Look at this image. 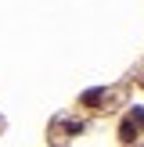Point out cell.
<instances>
[{"mask_svg": "<svg viewBox=\"0 0 144 147\" xmlns=\"http://www.w3.org/2000/svg\"><path fill=\"white\" fill-rule=\"evenodd\" d=\"M101 97H105V90H101V86H97V90H86V93H83V104H86V108H97Z\"/></svg>", "mask_w": 144, "mask_h": 147, "instance_id": "2", "label": "cell"}, {"mask_svg": "<svg viewBox=\"0 0 144 147\" xmlns=\"http://www.w3.org/2000/svg\"><path fill=\"white\" fill-rule=\"evenodd\" d=\"M119 140H122V144H133V140H137V122H133V119H126V122L119 126Z\"/></svg>", "mask_w": 144, "mask_h": 147, "instance_id": "1", "label": "cell"}, {"mask_svg": "<svg viewBox=\"0 0 144 147\" xmlns=\"http://www.w3.org/2000/svg\"><path fill=\"white\" fill-rule=\"evenodd\" d=\"M65 133H69V136H76V133H83V122H69V126H65Z\"/></svg>", "mask_w": 144, "mask_h": 147, "instance_id": "3", "label": "cell"}, {"mask_svg": "<svg viewBox=\"0 0 144 147\" xmlns=\"http://www.w3.org/2000/svg\"><path fill=\"white\" fill-rule=\"evenodd\" d=\"M130 119H133V122H137V126H141V129H144V108H133V115H130Z\"/></svg>", "mask_w": 144, "mask_h": 147, "instance_id": "4", "label": "cell"}]
</instances>
